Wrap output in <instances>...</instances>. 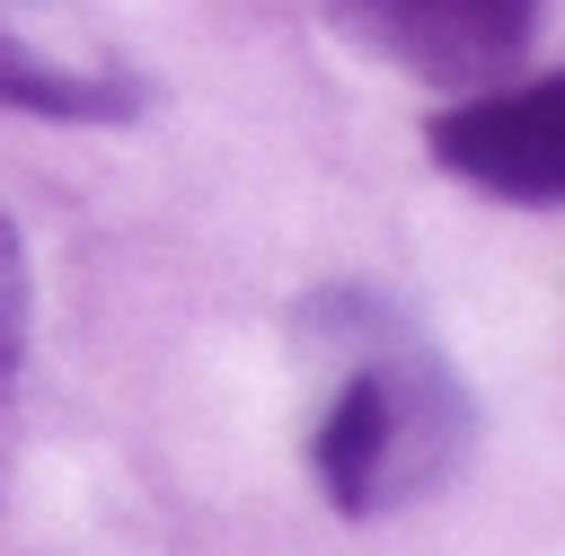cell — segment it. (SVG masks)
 I'll return each instance as SVG.
<instances>
[{
	"mask_svg": "<svg viewBox=\"0 0 565 556\" xmlns=\"http://www.w3.org/2000/svg\"><path fill=\"white\" fill-rule=\"evenodd\" d=\"M18 344H26V265H18V238L0 221V388L18 371Z\"/></svg>",
	"mask_w": 565,
	"mask_h": 556,
	"instance_id": "cell-5",
	"label": "cell"
},
{
	"mask_svg": "<svg viewBox=\"0 0 565 556\" xmlns=\"http://www.w3.org/2000/svg\"><path fill=\"white\" fill-rule=\"evenodd\" d=\"M0 106H26V115H124V106H132V88H124V79L62 71V62L26 53V44L0 26Z\"/></svg>",
	"mask_w": 565,
	"mask_h": 556,
	"instance_id": "cell-4",
	"label": "cell"
},
{
	"mask_svg": "<svg viewBox=\"0 0 565 556\" xmlns=\"http://www.w3.org/2000/svg\"><path fill=\"white\" fill-rule=\"evenodd\" d=\"M450 441H459V406L415 353L353 362L318 424V477H327L335 512H380V503L415 494L450 459Z\"/></svg>",
	"mask_w": 565,
	"mask_h": 556,
	"instance_id": "cell-1",
	"label": "cell"
},
{
	"mask_svg": "<svg viewBox=\"0 0 565 556\" xmlns=\"http://www.w3.org/2000/svg\"><path fill=\"white\" fill-rule=\"evenodd\" d=\"M335 26L406 79L494 88L539 35V0H335Z\"/></svg>",
	"mask_w": 565,
	"mask_h": 556,
	"instance_id": "cell-2",
	"label": "cell"
},
{
	"mask_svg": "<svg viewBox=\"0 0 565 556\" xmlns=\"http://www.w3.org/2000/svg\"><path fill=\"white\" fill-rule=\"evenodd\" d=\"M441 168L503 203H556L565 194V79H521V88H477L468 106L433 115Z\"/></svg>",
	"mask_w": 565,
	"mask_h": 556,
	"instance_id": "cell-3",
	"label": "cell"
}]
</instances>
